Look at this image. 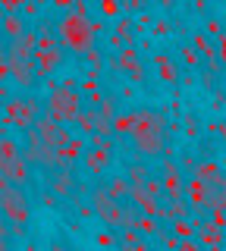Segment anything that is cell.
I'll return each mask as SVG.
<instances>
[{
  "instance_id": "obj_1",
  "label": "cell",
  "mask_w": 226,
  "mask_h": 251,
  "mask_svg": "<svg viewBox=\"0 0 226 251\" xmlns=\"http://www.w3.org/2000/svg\"><path fill=\"white\" fill-rule=\"evenodd\" d=\"M132 141L135 151L145 157H160L167 151V120L157 110H138L135 126H132Z\"/></svg>"
},
{
  "instance_id": "obj_2",
  "label": "cell",
  "mask_w": 226,
  "mask_h": 251,
  "mask_svg": "<svg viewBox=\"0 0 226 251\" xmlns=\"http://www.w3.org/2000/svg\"><path fill=\"white\" fill-rule=\"evenodd\" d=\"M98 31H100V25H95L85 10H73L57 22L60 44H63L66 50H73V53H82V57L88 50H95V35Z\"/></svg>"
},
{
  "instance_id": "obj_3",
  "label": "cell",
  "mask_w": 226,
  "mask_h": 251,
  "mask_svg": "<svg viewBox=\"0 0 226 251\" xmlns=\"http://www.w3.org/2000/svg\"><path fill=\"white\" fill-rule=\"evenodd\" d=\"M0 210H3L6 229L13 235H25L28 220H32V201H28V195H25V185L0 179Z\"/></svg>"
},
{
  "instance_id": "obj_4",
  "label": "cell",
  "mask_w": 226,
  "mask_h": 251,
  "mask_svg": "<svg viewBox=\"0 0 226 251\" xmlns=\"http://www.w3.org/2000/svg\"><path fill=\"white\" fill-rule=\"evenodd\" d=\"M0 176L16 185H28V179H32V163L19 148V141H13L10 135H3L0 141Z\"/></svg>"
},
{
  "instance_id": "obj_5",
  "label": "cell",
  "mask_w": 226,
  "mask_h": 251,
  "mask_svg": "<svg viewBox=\"0 0 226 251\" xmlns=\"http://www.w3.org/2000/svg\"><path fill=\"white\" fill-rule=\"evenodd\" d=\"M82 104L85 94H79L73 85H60L48 98V116H53L57 123H75V116L82 113Z\"/></svg>"
},
{
  "instance_id": "obj_6",
  "label": "cell",
  "mask_w": 226,
  "mask_h": 251,
  "mask_svg": "<svg viewBox=\"0 0 226 251\" xmlns=\"http://www.w3.org/2000/svg\"><path fill=\"white\" fill-rule=\"evenodd\" d=\"M91 207H95V217L107 226V229H120L126 201H116L107 185H95V188H91Z\"/></svg>"
},
{
  "instance_id": "obj_7",
  "label": "cell",
  "mask_w": 226,
  "mask_h": 251,
  "mask_svg": "<svg viewBox=\"0 0 226 251\" xmlns=\"http://www.w3.org/2000/svg\"><path fill=\"white\" fill-rule=\"evenodd\" d=\"M6 123L16 126V129H32L38 123V98H28V94H22V98H6Z\"/></svg>"
},
{
  "instance_id": "obj_8",
  "label": "cell",
  "mask_w": 226,
  "mask_h": 251,
  "mask_svg": "<svg viewBox=\"0 0 226 251\" xmlns=\"http://www.w3.org/2000/svg\"><path fill=\"white\" fill-rule=\"evenodd\" d=\"M44 179H48V192H53L60 201H73L75 198V176L69 173V167L50 170Z\"/></svg>"
},
{
  "instance_id": "obj_9",
  "label": "cell",
  "mask_w": 226,
  "mask_h": 251,
  "mask_svg": "<svg viewBox=\"0 0 226 251\" xmlns=\"http://www.w3.org/2000/svg\"><path fill=\"white\" fill-rule=\"evenodd\" d=\"M82 163H85V170H88L91 176H104V173H107V167H110V151H104V148H95V145H88V151H85Z\"/></svg>"
},
{
  "instance_id": "obj_10",
  "label": "cell",
  "mask_w": 226,
  "mask_h": 251,
  "mask_svg": "<svg viewBox=\"0 0 226 251\" xmlns=\"http://www.w3.org/2000/svg\"><path fill=\"white\" fill-rule=\"evenodd\" d=\"M110 66L113 69H126L129 78H135V82H142V78H145V66H142V63H135V50H132V44L123 47V53L116 60H110Z\"/></svg>"
},
{
  "instance_id": "obj_11",
  "label": "cell",
  "mask_w": 226,
  "mask_h": 251,
  "mask_svg": "<svg viewBox=\"0 0 226 251\" xmlns=\"http://www.w3.org/2000/svg\"><path fill=\"white\" fill-rule=\"evenodd\" d=\"M35 60H38V73H41V75H50L53 69L63 63V44L48 47V50H38V53H35Z\"/></svg>"
},
{
  "instance_id": "obj_12",
  "label": "cell",
  "mask_w": 226,
  "mask_h": 251,
  "mask_svg": "<svg viewBox=\"0 0 226 251\" xmlns=\"http://www.w3.org/2000/svg\"><path fill=\"white\" fill-rule=\"evenodd\" d=\"M25 16L22 13H3V35H6V41H16V38L25 35Z\"/></svg>"
},
{
  "instance_id": "obj_13",
  "label": "cell",
  "mask_w": 226,
  "mask_h": 251,
  "mask_svg": "<svg viewBox=\"0 0 226 251\" xmlns=\"http://www.w3.org/2000/svg\"><path fill=\"white\" fill-rule=\"evenodd\" d=\"M60 151H63V160H66V167H69V163H75V160H82V157H85L88 141H85V138H69Z\"/></svg>"
},
{
  "instance_id": "obj_14",
  "label": "cell",
  "mask_w": 226,
  "mask_h": 251,
  "mask_svg": "<svg viewBox=\"0 0 226 251\" xmlns=\"http://www.w3.org/2000/svg\"><path fill=\"white\" fill-rule=\"evenodd\" d=\"M192 176H198V179H204V182H214V185H223V176H220V167H217L214 160H207V163H198L195 167Z\"/></svg>"
},
{
  "instance_id": "obj_15",
  "label": "cell",
  "mask_w": 226,
  "mask_h": 251,
  "mask_svg": "<svg viewBox=\"0 0 226 251\" xmlns=\"http://www.w3.org/2000/svg\"><path fill=\"white\" fill-rule=\"evenodd\" d=\"M107 188H110V195L116 201H129V188H132V182H129V176H113L110 182H107Z\"/></svg>"
},
{
  "instance_id": "obj_16",
  "label": "cell",
  "mask_w": 226,
  "mask_h": 251,
  "mask_svg": "<svg viewBox=\"0 0 226 251\" xmlns=\"http://www.w3.org/2000/svg\"><path fill=\"white\" fill-rule=\"evenodd\" d=\"M179 60H182L189 69H198L201 60H204V53H201L195 44H182V47H179Z\"/></svg>"
},
{
  "instance_id": "obj_17",
  "label": "cell",
  "mask_w": 226,
  "mask_h": 251,
  "mask_svg": "<svg viewBox=\"0 0 226 251\" xmlns=\"http://www.w3.org/2000/svg\"><path fill=\"white\" fill-rule=\"evenodd\" d=\"M98 120H100V113H95V110H91V107H88V110L82 107V113L75 116V126H79L82 132H88V135H91V132L98 129Z\"/></svg>"
},
{
  "instance_id": "obj_18",
  "label": "cell",
  "mask_w": 226,
  "mask_h": 251,
  "mask_svg": "<svg viewBox=\"0 0 226 251\" xmlns=\"http://www.w3.org/2000/svg\"><path fill=\"white\" fill-rule=\"evenodd\" d=\"M154 63H157V73H160L163 82H176V78H179V69H176V63L170 57H157Z\"/></svg>"
},
{
  "instance_id": "obj_19",
  "label": "cell",
  "mask_w": 226,
  "mask_h": 251,
  "mask_svg": "<svg viewBox=\"0 0 226 251\" xmlns=\"http://www.w3.org/2000/svg\"><path fill=\"white\" fill-rule=\"evenodd\" d=\"M195 229H198V223H195V220H189V217H176V220H173V232L179 235V239H189Z\"/></svg>"
},
{
  "instance_id": "obj_20",
  "label": "cell",
  "mask_w": 226,
  "mask_h": 251,
  "mask_svg": "<svg viewBox=\"0 0 226 251\" xmlns=\"http://www.w3.org/2000/svg\"><path fill=\"white\" fill-rule=\"evenodd\" d=\"M157 220H160V217H154V214H142V217H138V232H145V235H160Z\"/></svg>"
},
{
  "instance_id": "obj_21",
  "label": "cell",
  "mask_w": 226,
  "mask_h": 251,
  "mask_svg": "<svg viewBox=\"0 0 226 251\" xmlns=\"http://www.w3.org/2000/svg\"><path fill=\"white\" fill-rule=\"evenodd\" d=\"M132 126H135V113L113 116V129H116V135H132Z\"/></svg>"
},
{
  "instance_id": "obj_22",
  "label": "cell",
  "mask_w": 226,
  "mask_h": 251,
  "mask_svg": "<svg viewBox=\"0 0 226 251\" xmlns=\"http://www.w3.org/2000/svg\"><path fill=\"white\" fill-rule=\"evenodd\" d=\"M100 66H104V60H100V53L98 50H88V53H85V73H88V75H100Z\"/></svg>"
},
{
  "instance_id": "obj_23",
  "label": "cell",
  "mask_w": 226,
  "mask_h": 251,
  "mask_svg": "<svg viewBox=\"0 0 226 251\" xmlns=\"http://www.w3.org/2000/svg\"><path fill=\"white\" fill-rule=\"evenodd\" d=\"M126 176H129V182H145V179L151 176V170H148L145 163H132V167H126Z\"/></svg>"
},
{
  "instance_id": "obj_24",
  "label": "cell",
  "mask_w": 226,
  "mask_h": 251,
  "mask_svg": "<svg viewBox=\"0 0 226 251\" xmlns=\"http://www.w3.org/2000/svg\"><path fill=\"white\" fill-rule=\"evenodd\" d=\"M120 245H126V248H145V242H142V235H138V229H123Z\"/></svg>"
},
{
  "instance_id": "obj_25",
  "label": "cell",
  "mask_w": 226,
  "mask_h": 251,
  "mask_svg": "<svg viewBox=\"0 0 226 251\" xmlns=\"http://www.w3.org/2000/svg\"><path fill=\"white\" fill-rule=\"evenodd\" d=\"M98 10H100V16H104V19H113V16H120L123 3H120V0H100Z\"/></svg>"
},
{
  "instance_id": "obj_26",
  "label": "cell",
  "mask_w": 226,
  "mask_h": 251,
  "mask_svg": "<svg viewBox=\"0 0 226 251\" xmlns=\"http://www.w3.org/2000/svg\"><path fill=\"white\" fill-rule=\"evenodd\" d=\"M98 107H100V110H98L100 120H113V116H116V110H113V98H104Z\"/></svg>"
},
{
  "instance_id": "obj_27",
  "label": "cell",
  "mask_w": 226,
  "mask_h": 251,
  "mask_svg": "<svg viewBox=\"0 0 226 251\" xmlns=\"http://www.w3.org/2000/svg\"><path fill=\"white\" fill-rule=\"evenodd\" d=\"M179 242H182V239H179L176 232H163V229H160V245H167V248H179Z\"/></svg>"
},
{
  "instance_id": "obj_28",
  "label": "cell",
  "mask_w": 226,
  "mask_h": 251,
  "mask_svg": "<svg viewBox=\"0 0 226 251\" xmlns=\"http://www.w3.org/2000/svg\"><path fill=\"white\" fill-rule=\"evenodd\" d=\"M3 13H19V6H25V0H0Z\"/></svg>"
},
{
  "instance_id": "obj_29",
  "label": "cell",
  "mask_w": 226,
  "mask_h": 251,
  "mask_svg": "<svg viewBox=\"0 0 226 251\" xmlns=\"http://www.w3.org/2000/svg\"><path fill=\"white\" fill-rule=\"evenodd\" d=\"M98 245H120V239H116V235H110V232H100V235H98Z\"/></svg>"
},
{
  "instance_id": "obj_30",
  "label": "cell",
  "mask_w": 226,
  "mask_h": 251,
  "mask_svg": "<svg viewBox=\"0 0 226 251\" xmlns=\"http://www.w3.org/2000/svg\"><path fill=\"white\" fill-rule=\"evenodd\" d=\"M41 3H44V0H25V13H28V16H35L38 10H41Z\"/></svg>"
},
{
  "instance_id": "obj_31",
  "label": "cell",
  "mask_w": 226,
  "mask_h": 251,
  "mask_svg": "<svg viewBox=\"0 0 226 251\" xmlns=\"http://www.w3.org/2000/svg\"><path fill=\"white\" fill-rule=\"evenodd\" d=\"M148 0H126V10H142Z\"/></svg>"
},
{
  "instance_id": "obj_32",
  "label": "cell",
  "mask_w": 226,
  "mask_h": 251,
  "mask_svg": "<svg viewBox=\"0 0 226 251\" xmlns=\"http://www.w3.org/2000/svg\"><path fill=\"white\" fill-rule=\"evenodd\" d=\"M207 31H210V35H220V22H217V19H207Z\"/></svg>"
},
{
  "instance_id": "obj_33",
  "label": "cell",
  "mask_w": 226,
  "mask_h": 251,
  "mask_svg": "<svg viewBox=\"0 0 226 251\" xmlns=\"http://www.w3.org/2000/svg\"><path fill=\"white\" fill-rule=\"evenodd\" d=\"M220 60H223V66H226V31L220 35Z\"/></svg>"
},
{
  "instance_id": "obj_34",
  "label": "cell",
  "mask_w": 226,
  "mask_h": 251,
  "mask_svg": "<svg viewBox=\"0 0 226 251\" xmlns=\"http://www.w3.org/2000/svg\"><path fill=\"white\" fill-rule=\"evenodd\" d=\"M50 3H53V6H60V10H63V6H73L75 0H50Z\"/></svg>"
},
{
  "instance_id": "obj_35",
  "label": "cell",
  "mask_w": 226,
  "mask_h": 251,
  "mask_svg": "<svg viewBox=\"0 0 226 251\" xmlns=\"http://www.w3.org/2000/svg\"><path fill=\"white\" fill-rule=\"evenodd\" d=\"M157 3H160V6H173V0H157Z\"/></svg>"
},
{
  "instance_id": "obj_36",
  "label": "cell",
  "mask_w": 226,
  "mask_h": 251,
  "mask_svg": "<svg viewBox=\"0 0 226 251\" xmlns=\"http://www.w3.org/2000/svg\"><path fill=\"white\" fill-rule=\"evenodd\" d=\"M223 192H226V176H223Z\"/></svg>"
}]
</instances>
